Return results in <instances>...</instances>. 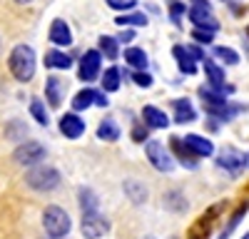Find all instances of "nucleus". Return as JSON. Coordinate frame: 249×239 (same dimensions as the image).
Returning a JSON list of instances; mask_svg holds the SVG:
<instances>
[{
  "label": "nucleus",
  "instance_id": "nucleus-16",
  "mask_svg": "<svg viewBox=\"0 0 249 239\" xmlns=\"http://www.w3.org/2000/svg\"><path fill=\"white\" fill-rule=\"evenodd\" d=\"M172 55H175L177 65H179V70H182L184 75H195V72H197V60L190 55V50H187L184 45H175V48H172Z\"/></svg>",
  "mask_w": 249,
  "mask_h": 239
},
{
  "label": "nucleus",
  "instance_id": "nucleus-39",
  "mask_svg": "<svg viewBox=\"0 0 249 239\" xmlns=\"http://www.w3.org/2000/svg\"><path fill=\"white\" fill-rule=\"evenodd\" d=\"M132 37H135V33H132V30H122L117 40H120V43H130V40H132Z\"/></svg>",
  "mask_w": 249,
  "mask_h": 239
},
{
  "label": "nucleus",
  "instance_id": "nucleus-21",
  "mask_svg": "<svg viewBox=\"0 0 249 239\" xmlns=\"http://www.w3.org/2000/svg\"><path fill=\"white\" fill-rule=\"evenodd\" d=\"M72 65L70 55H65L62 50H48L45 52V68H53V70H68Z\"/></svg>",
  "mask_w": 249,
  "mask_h": 239
},
{
  "label": "nucleus",
  "instance_id": "nucleus-11",
  "mask_svg": "<svg viewBox=\"0 0 249 239\" xmlns=\"http://www.w3.org/2000/svg\"><path fill=\"white\" fill-rule=\"evenodd\" d=\"M202 65H204V75H207V80H210V87H214V90H219V92H234V87L232 85H227L224 87V70L214 63V60H202Z\"/></svg>",
  "mask_w": 249,
  "mask_h": 239
},
{
  "label": "nucleus",
  "instance_id": "nucleus-6",
  "mask_svg": "<svg viewBox=\"0 0 249 239\" xmlns=\"http://www.w3.org/2000/svg\"><path fill=\"white\" fill-rule=\"evenodd\" d=\"M13 159L18 165H23V167H35V165H40L45 159V147L40 142H23V145L15 147Z\"/></svg>",
  "mask_w": 249,
  "mask_h": 239
},
{
  "label": "nucleus",
  "instance_id": "nucleus-42",
  "mask_svg": "<svg viewBox=\"0 0 249 239\" xmlns=\"http://www.w3.org/2000/svg\"><path fill=\"white\" fill-rule=\"evenodd\" d=\"M242 239H249V234H244V237H242Z\"/></svg>",
  "mask_w": 249,
  "mask_h": 239
},
{
  "label": "nucleus",
  "instance_id": "nucleus-19",
  "mask_svg": "<svg viewBox=\"0 0 249 239\" xmlns=\"http://www.w3.org/2000/svg\"><path fill=\"white\" fill-rule=\"evenodd\" d=\"M172 107H175V122H177V125L192 122V120L197 117V112H195V107H192L190 100H175Z\"/></svg>",
  "mask_w": 249,
  "mask_h": 239
},
{
  "label": "nucleus",
  "instance_id": "nucleus-15",
  "mask_svg": "<svg viewBox=\"0 0 249 239\" xmlns=\"http://www.w3.org/2000/svg\"><path fill=\"white\" fill-rule=\"evenodd\" d=\"M184 145L195 152V157H212L214 154V145L207 137H202V135H187Z\"/></svg>",
  "mask_w": 249,
  "mask_h": 239
},
{
  "label": "nucleus",
  "instance_id": "nucleus-5",
  "mask_svg": "<svg viewBox=\"0 0 249 239\" xmlns=\"http://www.w3.org/2000/svg\"><path fill=\"white\" fill-rule=\"evenodd\" d=\"M144 152H147L150 165L157 172H172L175 170V159H172L170 150L164 147V142H160V139H150V142L144 145Z\"/></svg>",
  "mask_w": 249,
  "mask_h": 239
},
{
  "label": "nucleus",
  "instance_id": "nucleus-37",
  "mask_svg": "<svg viewBox=\"0 0 249 239\" xmlns=\"http://www.w3.org/2000/svg\"><path fill=\"white\" fill-rule=\"evenodd\" d=\"M187 50H190V55L197 60V63H199V60H204V50L202 48H197V45H184Z\"/></svg>",
  "mask_w": 249,
  "mask_h": 239
},
{
  "label": "nucleus",
  "instance_id": "nucleus-27",
  "mask_svg": "<svg viewBox=\"0 0 249 239\" xmlns=\"http://www.w3.org/2000/svg\"><path fill=\"white\" fill-rule=\"evenodd\" d=\"M30 115L37 120V125H43V127L50 122V115H48V110H45V105H43V100H37V97L30 100Z\"/></svg>",
  "mask_w": 249,
  "mask_h": 239
},
{
  "label": "nucleus",
  "instance_id": "nucleus-23",
  "mask_svg": "<svg viewBox=\"0 0 249 239\" xmlns=\"http://www.w3.org/2000/svg\"><path fill=\"white\" fill-rule=\"evenodd\" d=\"M124 63H127L130 68H135V70H144L147 68V55H144V50H140V48H127L124 50Z\"/></svg>",
  "mask_w": 249,
  "mask_h": 239
},
{
  "label": "nucleus",
  "instance_id": "nucleus-35",
  "mask_svg": "<svg viewBox=\"0 0 249 239\" xmlns=\"http://www.w3.org/2000/svg\"><path fill=\"white\" fill-rule=\"evenodd\" d=\"M184 13H187L184 3H179V0H172V3H170V15H172L175 23H179V17H182Z\"/></svg>",
  "mask_w": 249,
  "mask_h": 239
},
{
  "label": "nucleus",
  "instance_id": "nucleus-24",
  "mask_svg": "<svg viewBox=\"0 0 249 239\" xmlns=\"http://www.w3.org/2000/svg\"><path fill=\"white\" fill-rule=\"evenodd\" d=\"M95 105V90L85 87V90H80L75 97H72V110L75 112H82V110H88Z\"/></svg>",
  "mask_w": 249,
  "mask_h": 239
},
{
  "label": "nucleus",
  "instance_id": "nucleus-13",
  "mask_svg": "<svg viewBox=\"0 0 249 239\" xmlns=\"http://www.w3.org/2000/svg\"><path fill=\"white\" fill-rule=\"evenodd\" d=\"M142 122L150 130H164V127H170V117L164 110H160L155 105H144L142 107Z\"/></svg>",
  "mask_w": 249,
  "mask_h": 239
},
{
  "label": "nucleus",
  "instance_id": "nucleus-26",
  "mask_svg": "<svg viewBox=\"0 0 249 239\" xmlns=\"http://www.w3.org/2000/svg\"><path fill=\"white\" fill-rule=\"evenodd\" d=\"M77 197H80V207H82V212H97L100 199H97V194H95L92 189L82 187V189L77 192Z\"/></svg>",
  "mask_w": 249,
  "mask_h": 239
},
{
  "label": "nucleus",
  "instance_id": "nucleus-7",
  "mask_svg": "<svg viewBox=\"0 0 249 239\" xmlns=\"http://www.w3.org/2000/svg\"><path fill=\"white\" fill-rule=\"evenodd\" d=\"M110 232V222L100 212H82V234L88 239H100Z\"/></svg>",
  "mask_w": 249,
  "mask_h": 239
},
{
  "label": "nucleus",
  "instance_id": "nucleus-32",
  "mask_svg": "<svg viewBox=\"0 0 249 239\" xmlns=\"http://www.w3.org/2000/svg\"><path fill=\"white\" fill-rule=\"evenodd\" d=\"M192 40H195V43H199V45H212L214 33L202 30V28H195V30H192Z\"/></svg>",
  "mask_w": 249,
  "mask_h": 239
},
{
  "label": "nucleus",
  "instance_id": "nucleus-12",
  "mask_svg": "<svg viewBox=\"0 0 249 239\" xmlns=\"http://www.w3.org/2000/svg\"><path fill=\"white\" fill-rule=\"evenodd\" d=\"M60 132L65 135L68 139H77L85 135V120H80L77 112H68L60 117Z\"/></svg>",
  "mask_w": 249,
  "mask_h": 239
},
{
  "label": "nucleus",
  "instance_id": "nucleus-2",
  "mask_svg": "<svg viewBox=\"0 0 249 239\" xmlns=\"http://www.w3.org/2000/svg\"><path fill=\"white\" fill-rule=\"evenodd\" d=\"M60 179H62L60 172L55 167H50V165H35L25 174L28 187L35 189V192H53V189H57L60 187Z\"/></svg>",
  "mask_w": 249,
  "mask_h": 239
},
{
  "label": "nucleus",
  "instance_id": "nucleus-18",
  "mask_svg": "<svg viewBox=\"0 0 249 239\" xmlns=\"http://www.w3.org/2000/svg\"><path fill=\"white\" fill-rule=\"evenodd\" d=\"M172 152L177 154V159H179V162L184 165V167H190V170H195L197 167V157H195V152L190 150V147H187L184 145V139H179V137H172Z\"/></svg>",
  "mask_w": 249,
  "mask_h": 239
},
{
  "label": "nucleus",
  "instance_id": "nucleus-31",
  "mask_svg": "<svg viewBox=\"0 0 249 239\" xmlns=\"http://www.w3.org/2000/svg\"><path fill=\"white\" fill-rule=\"evenodd\" d=\"M214 57L222 60V63H227V65H237L239 63V55L232 48H214Z\"/></svg>",
  "mask_w": 249,
  "mask_h": 239
},
{
  "label": "nucleus",
  "instance_id": "nucleus-25",
  "mask_svg": "<svg viewBox=\"0 0 249 239\" xmlns=\"http://www.w3.org/2000/svg\"><path fill=\"white\" fill-rule=\"evenodd\" d=\"M120 77H122V72L117 68H107L105 75H102V92H117L120 90Z\"/></svg>",
  "mask_w": 249,
  "mask_h": 239
},
{
  "label": "nucleus",
  "instance_id": "nucleus-29",
  "mask_svg": "<svg viewBox=\"0 0 249 239\" xmlns=\"http://www.w3.org/2000/svg\"><path fill=\"white\" fill-rule=\"evenodd\" d=\"M115 25H120V28H124V25L140 28V25H147V17H144L142 13H127V15H120L115 20Z\"/></svg>",
  "mask_w": 249,
  "mask_h": 239
},
{
  "label": "nucleus",
  "instance_id": "nucleus-20",
  "mask_svg": "<svg viewBox=\"0 0 249 239\" xmlns=\"http://www.w3.org/2000/svg\"><path fill=\"white\" fill-rule=\"evenodd\" d=\"M124 194H127V199L132 205L147 202V187H144L142 182H137V179H127V182H124Z\"/></svg>",
  "mask_w": 249,
  "mask_h": 239
},
{
  "label": "nucleus",
  "instance_id": "nucleus-10",
  "mask_svg": "<svg viewBox=\"0 0 249 239\" xmlns=\"http://www.w3.org/2000/svg\"><path fill=\"white\" fill-rule=\"evenodd\" d=\"M217 165L222 170H227V172H232V174H239V170L247 165V157L239 150H234V147H224L219 152V157H217Z\"/></svg>",
  "mask_w": 249,
  "mask_h": 239
},
{
  "label": "nucleus",
  "instance_id": "nucleus-1",
  "mask_svg": "<svg viewBox=\"0 0 249 239\" xmlns=\"http://www.w3.org/2000/svg\"><path fill=\"white\" fill-rule=\"evenodd\" d=\"M35 52L30 45L20 43L10 50V57H8V70L10 75L18 80V83H30L33 75H35Z\"/></svg>",
  "mask_w": 249,
  "mask_h": 239
},
{
  "label": "nucleus",
  "instance_id": "nucleus-28",
  "mask_svg": "<svg viewBox=\"0 0 249 239\" xmlns=\"http://www.w3.org/2000/svg\"><path fill=\"white\" fill-rule=\"evenodd\" d=\"M100 50L105 52V57L115 60L120 55V40L117 37H110V35H102L100 37Z\"/></svg>",
  "mask_w": 249,
  "mask_h": 239
},
{
  "label": "nucleus",
  "instance_id": "nucleus-38",
  "mask_svg": "<svg viewBox=\"0 0 249 239\" xmlns=\"http://www.w3.org/2000/svg\"><path fill=\"white\" fill-rule=\"evenodd\" d=\"M95 105H97V107H105V105H107V95L95 90Z\"/></svg>",
  "mask_w": 249,
  "mask_h": 239
},
{
  "label": "nucleus",
  "instance_id": "nucleus-17",
  "mask_svg": "<svg viewBox=\"0 0 249 239\" xmlns=\"http://www.w3.org/2000/svg\"><path fill=\"white\" fill-rule=\"evenodd\" d=\"M65 90H68V85L62 83V80H57V77H48V83H45V97H48L50 107H60Z\"/></svg>",
  "mask_w": 249,
  "mask_h": 239
},
{
  "label": "nucleus",
  "instance_id": "nucleus-9",
  "mask_svg": "<svg viewBox=\"0 0 249 239\" xmlns=\"http://www.w3.org/2000/svg\"><path fill=\"white\" fill-rule=\"evenodd\" d=\"M187 15H190V20L202 28V30H210V33H217L219 30V23L212 17V10H210V3L207 5H192L190 10H187Z\"/></svg>",
  "mask_w": 249,
  "mask_h": 239
},
{
  "label": "nucleus",
  "instance_id": "nucleus-36",
  "mask_svg": "<svg viewBox=\"0 0 249 239\" xmlns=\"http://www.w3.org/2000/svg\"><path fill=\"white\" fill-rule=\"evenodd\" d=\"M132 139H135V142H144V139H147V125L135 127L132 130Z\"/></svg>",
  "mask_w": 249,
  "mask_h": 239
},
{
  "label": "nucleus",
  "instance_id": "nucleus-30",
  "mask_svg": "<svg viewBox=\"0 0 249 239\" xmlns=\"http://www.w3.org/2000/svg\"><path fill=\"white\" fill-rule=\"evenodd\" d=\"M164 207L172 209V212H184L187 202H184L182 192H167V194H164Z\"/></svg>",
  "mask_w": 249,
  "mask_h": 239
},
{
  "label": "nucleus",
  "instance_id": "nucleus-4",
  "mask_svg": "<svg viewBox=\"0 0 249 239\" xmlns=\"http://www.w3.org/2000/svg\"><path fill=\"white\" fill-rule=\"evenodd\" d=\"M43 227H45V232H48V237H53V239H62V237H68V232H70V214L62 209V207H57V205H53V207H48L45 212H43Z\"/></svg>",
  "mask_w": 249,
  "mask_h": 239
},
{
  "label": "nucleus",
  "instance_id": "nucleus-3",
  "mask_svg": "<svg viewBox=\"0 0 249 239\" xmlns=\"http://www.w3.org/2000/svg\"><path fill=\"white\" fill-rule=\"evenodd\" d=\"M199 97H202V102H204V110L210 112L212 117H217V120H230L239 110V107H232L224 100V92H219L214 87H199Z\"/></svg>",
  "mask_w": 249,
  "mask_h": 239
},
{
  "label": "nucleus",
  "instance_id": "nucleus-34",
  "mask_svg": "<svg viewBox=\"0 0 249 239\" xmlns=\"http://www.w3.org/2000/svg\"><path fill=\"white\" fill-rule=\"evenodd\" d=\"M105 3L110 5V8H115V10H132L135 5H137V0H105Z\"/></svg>",
  "mask_w": 249,
  "mask_h": 239
},
{
  "label": "nucleus",
  "instance_id": "nucleus-14",
  "mask_svg": "<svg viewBox=\"0 0 249 239\" xmlns=\"http://www.w3.org/2000/svg\"><path fill=\"white\" fill-rule=\"evenodd\" d=\"M50 43L53 45H72V33H70V25L65 23L62 17L53 20V25H50Z\"/></svg>",
  "mask_w": 249,
  "mask_h": 239
},
{
  "label": "nucleus",
  "instance_id": "nucleus-33",
  "mask_svg": "<svg viewBox=\"0 0 249 239\" xmlns=\"http://www.w3.org/2000/svg\"><path fill=\"white\" fill-rule=\"evenodd\" d=\"M132 80H135L140 87H152V83H155L152 75H150V72H144V70H135V72H132Z\"/></svg>",
  "mask_w": 249,
  "mask_h": 239
},
{
  "label": "nucleus",
  "instance_id": "nucleus-40",
  "mask_svg": "<svg viewBox=\"0 0 249 239\" xmlns=\"http://www.w3.org/2000/svg\"><path fill=\"white\" fill-rule=\"evenodd\" d=\"M192 5H207V0H192Z\"/></svg>",
  "mask_w": 249,
  "mask_h": 239
},
{
  "label": "nucleus",
  "instance_id": "nucleus-22",
  "mask_svg": "<svg viewBox=\"0 0 249 239\" xmlns=\"http://www.w3.org/2000/svg\"><path fill=\"white\" fill-rule=\"evenodd\" d=\"M97 137L105 139V142H117L120 139V127L115 120H102L100 127H97Z\"/></svg>",
  "mask_w": 249,
  "mask_h": 239
},
{
  "label": "nucleus",
  "instance_id": "nucleus-41",
  "mask_svg": "<svg viewBox=\"0 0 249 239\" xmlns=\"http://www.w3.org/2000/svg\"><path fill=\"white\" fill-rule=\"evenodd\" d=\"M15 3H30V0H15Z\"/></svg>",
  "mask_w": 249,
  "mask_h": 239
},
{
  "label": "nucleus",
  "instance_id": "nucleus-8",
  "mask_svg": "<svg viewBox=\"0 0 249 239\" xmlns=\"http://www.w3.org/2000/svg\"><path fill=\"white\" fill-rule=\"evenodd\" d=\"M100 65H102V57H100L97 50H88L85 55H82V60H80V70H77V75H80L82 83H92V80H97V75H100Z\"/></svg>",
  "mask_w": 249,
  "mask_h": 239
}]
</instances>
